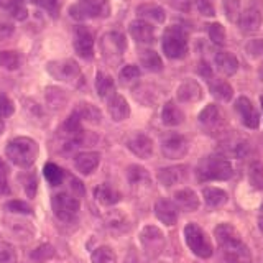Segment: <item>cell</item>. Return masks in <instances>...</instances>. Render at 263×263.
Masks as SVG:
<instances>
[{"mask_svg":"<svg viewBox=\"0 0 263 263\" xmlns=\"http://www.w3.org/2000/svg\"><path fill=\"white\" fill-rule=\"evenodd\" d=\"M128 31L132 38H134L137 43L142 45H150L155 41V28L152 23H148L146 20H135L130 23Z\"/></svg>","mask_w":263,"mask_h":263,"instance_id":"e0dca14e","label":"cell"},{"mask_svg":"<svg viewBox=\"0 0 263 263\" xmlns=\"http://www.w3.org/2000/svg\"><path fill=\"white\" fill-rule=\"evenodd\" d=\"M4 130H5V125H4V120H2V119H0V135H2V134H4Z\"/></svg>","mask_w":263,"mask_h":263,"instance_id":"94428289","label":"cell"},{"mask_svg":"<svg viewBox=\"0 0 263 263\" xmlns=\"http://www.w3.org/2000/svg\"><path fill=\"white\" fill-rule=\"evenodd\" d=\"M96 90L101 97H107L110 92H114V79L102 71L96 74Z\"/></svg>","mask_w":263,"mask_h":263,"instance_id":"e575fe53","label":"cell"},{"mask_svg":"<svg viewBox=\"0 0 263 263\" xmlns=\"http://www.w3.org/2000/svg\"><path fill=\"white\" fill-rule=\"evenodd\" d=\"M249 183L252 187L263 191V163L261 161H253L249 166Z\"/></svg>","mask_w":263,"mask_h":263,"instance_id":"8d00e7d4","label":"cell"},{"mask_svg":"<svg viewBox=\"0 0 263 263\" xmlns=\"http://www.w3.org/2000/svg\"><path fill=\"white\" fill-rule=\"evenodd\" d=\"M155 216L164 226H175L178 220V208L168 199H158L155 202Z\"/></svg>","mask_w":263,"mask_h":263,"instance_id":"d6986e66","label":"cell"},{"mask_svg":"<svg viewBox=\"0 0 263 263\" xmlns=\"http://www.w3.org/2000/svg\"><path fill=\"white\" fill-rule=\"evenodd\" d=\"M54 255H56L54 247L49 245V243H43V245L36 247V249L30 253V258L33 261H36V263H45L48 260H51Z\"/></svg>","mask_w":263,"mask_h":263,"instance_id":"f35d334b","label":"cell"},{"mask_svg":"<svg viewBox=\"0 0 263 263\" xmlns=\"http://www.w3.org/2000/svg\"><path fill=\"white\" fill-rule=\"evenodd\" d=\"M4 211L10 212V214H23V216H31L33 209L28 202L20 201V199H12L4 204Z\"/></svg>","mask_w":263,"mask_h":263,"instance_id":"ab89813d","label":"cell"},{"mask_svg":"<svg viewBox=\"0 0 263 263\" xmlns=\"http://www.w3.org/2000/svg\"><path fill=\"white\" fill-rule=\"evenodd\" d=\"M209 89H211V94L216 97V99H219V101L229 102L230 99L234 97V89H232V86H230L229 82L224 81V79H211Z\"/></svg>","mask_w":263,"mask_h":263,"instance_id":"83f0119b","label":"cell"},{"mask_svg":"<svg viewBox=\"0 0 263 263\" xmlns=\"http://www.w3.org/2000/svg\"><path fill=\"white\" fill-rule=\"evenodd\" d=\"M69 15L74 20L82 22L89 18H105L110 15L109 0H78L69 7Z\"/></svg>","mask_w":263,"mask_h":263,"instance_id":"5b68a950","label":"cell"},{"mask_svg":"<svg viewBox=\"0 0 263 263\" xmlns=\"http://www.w3.org/2000/svg\"><path fill=\"white\" fill-rule=\"evenodd\" d=\"M234 176V166L226 156L209 155L204 156L196 166V178L199 183L208 181H227Z\"/></svg>","mask_w":263,"mask_h":263,"instance_id":"7a4b0ae2","label":"cell"},{"mask_svg":"<svg viewBox=\"0 0 263 263\" xmlns=\"http://www.w3.org/2000/svg\"><path fill=\"white\" fill-rule=\"evenodd\" d=\"M127 178L130 184H142L150 183V173L140 164H130L127 168Z\"/></svg>","mask_w":263,"mask_h":263,"instance_id":"836d02e7","label":"cell"},{"mask_svg":"<svg viewBox=\"0 0 263 263\" xmlns=\"http://www.w3.org/2000/svg\"><path fill=\"white\" fill-rule=\"evenodd\" d=\"M163 53L166 54L170 60H183L187 54V33L184 28L173 25V27L166 28L163 33L161 40Z\"/></svg>","mask_w":263,"mask_h":263,"instance_id":"277c9868","label":"cell"},{"mask_svg":"<svg viewBox=\"0 0 263 263\" xmlns=\"http://www.w3.org/2000/svg\"><path fill=\"white\" fill-rule=\"evenodd\" d=\"M12 0H0V10H8Z\"/></svg>","mask_w":263,"mask_h":263,"instance_id":"680465c9","label":"cell"},{"mask_svg":"<svg viewBox=\"0 0 263 263\" xmlns=\"http://www.w3.org/2000/svg\"><path fill=\"white\" fill-rule=\"evenodd\" d=\"M90 261L92 263H117V255L107 245H101L90 253Z\"/></svg>","mask_w":263,"mask_h":263,"instance_id":"d6a6232c","label":"cell"},{"mask_svg":"<svg viewBox=\"0 0 263 263\" xmlns=\"http://www.w3.org/2000/svg\"><path fill=\"white\" fill-rule=\"evenodd\" d=\"M235 110L240 115V120L247 128L257 130L260 127V114L249 97H238L235 101Z\"/></svg>","mask_w":263,"mask_h":263,"instance_id":"8fae6325","label":"cell"},{"mask_svg":"<svg viewBox=\"0 0 263 263\" xmlns=\"http://www.w3.org/2000/svg\"><path fill=\"white\" fill-rule=\"evenodd\" d=\"M0 173H2V175H8V166L2 158H0Z\"/></svg>","mask_w":263,"mask_h":263,"instance_id":"6f0895ef","label":"cell"},{"mask_svg":"<svg viewBox=\"0 0 263 263\" xmlns=\"http://www.w3.org/2000/svg\"><path fill=\"white\" fill-rule=\"evenodd\" d=\"M127 148L134 153L138 158L148 160L152 158L153 155V140L148 137L146 134H142V132H137V134L130 135L127 140Z\"/></svg>","mask_w":263,"mask_h":263,"instance_id":"5bb4252c","label":"cell"},{"mask_svg":"<svg viewBox=\"0 0 263 263\" xmlns=\"http://www.w3.org/2000/svg\"><path fill=\"white\" fill-rule=\"evenodd\" d=\"M137 15L140 18L145 20H153L156 23H163L166 20V13H164V8L161 5L156 4H142L137 7Z\"/></svg>","mask_w":263,"mask_h":263,"instance_id":"484cf974","label":"cell"},{"mask_svg":"<svg viewBox=\"0 0 263 263\" xmlns=\"http://www.w3.org/2000/svg\"><path fill=\"white\" fill-rule=\"evenodd\" d=\"M197 72L205 79L212 78V68L209 66V63H205V61H199V64H197Z\"/></svg>","mask_w":263,"mask_h":263,"instance_id":"f5cc1de1","label":"cell"},{"mask_svg":"<svg viewBox=\"0 0 263 263\" xmlns=\"http://www.w3.org/2000/svg\"><path fill=\"white\" fill-rule=\"evenodd\" d=\"M176 97L179 102L183 104H193L202 99V87L197 81L194 79H186L184 82H181L178 90H176Z\"/></svg>","mask_w":263,"mask_h":263,"instance_id":"2e32d148","label":"cell"},{"mask_svg":"<svg viewBox=\"0 0 263 263\" xmlns=\"http://www.w3.org/2000/svg\"><path fill=\"white\" fill-rule=\"evenodd\" d=\"M23 187H25V193H27L28 197H35L36 196V189H38V179L36 175H28L27 178L23 179Z\"/></svg>","mask_w":263,"mask_h":263,"instance_id":"c3c4849f","label":"cell"},{"mask_svg":"<svg viewBox=\"0 0 263 263\" xmlns=\"http://www.w3.org/2000/svg\"><path fill=\"white\" fill-rule=\"evenodd\" d=\"M224 8L229 20H238V15H240V2L238 0H224Z\"/></svg>","mask_w":263,"mask_h":263,"instance_id":"7dc6e473","label":"cell"},{"mask_svg":"<svg viewBox=\"0 0 263 263\" xmlns=\"http://www.w3.org/2000/svg\"><path fill=\"white\" fill-rule=\"evenodd\" d=\"M71 189L74 193H76L78 196L84 194V186L81 184V181H78L76 178H71Z\"/></svg>","mask_w":263,"mask_h":263,"instance_id":"9f6ffc18","label":"cell"},{"mask_svg":"<svg viewBox=\"0 0 263 263\" xmlns=\"http://www.w3.org/2000/svg\"><path fill=\"white\" fill-rule=\"evenodd\" d=\"M238 27L243 33H257L261 27V13L257 7H247L238 15Z\"/></svg>","mask_w":263,"mask_h":263,"instance_id":"ac0fdd59","label":"cell"},{"mask_svg":"<svg viewBox=\"0 0 263 263\" xmlns=\"http://www.w3.org/2000/svg\"><path fill=\"white\" fill-rule=\"evenodd\" d=\"M107 109H109L112 120H115V122L127 120L130 117V105L127 102V99L120 94H114L109 99V102H107Z\"/></svg>","mask_w":263,"mask_h":263,"instance_id":"ffe728a7","label":"cell"},{"mask_svg":"<svg viewBox=\"0 0 263 263\" xmlns=\"http://www.w3.org/2000/svg\"><path fill=\"white\" fill-rule=\"evenodd\" d=\"M140 74H142V71H140V68L138 66H135V64H127L125 68H123L122 71H120V79L123 81V82H128V81H135V79H138L140 78Z\"/></svg>","mask_w":263,"mask_h":263,"instance_id":"bcb514c9","label":"cell"},{"mask_svg":"<svg viewBox=\"0 0 263 263\" xmlns=\"http://www.w3.org/2000/svg\"><path fill=\"white\" fill-rule=\"evenodd\" d=\"M25 2H30V4H36L38 0H25Z\"/></svg>","mask_w":263,"mask_h":263,"instance_id":"be15d7a7","label":"cell"},{"mask_svg":"<svg viewBox=\"0 0 263 263\" xmlns=\"http://www.w3.org/2000/svg\"><path fill=\"white\" fill-rule=\"evenodd\" d=\"M208 33H209V38H211V41L214 45H219V46L226 45V38H227L226 28L222 27L220 23L216 22V23L208 25Z\"/></svg>","mask_w":263,"mask_h":263,"instance_id":"60d3db41","label":"cell"},{"mask_svg":"<svg viewBox=\"0 0 263 263\" xmlns=\"http://www.w3.org/2000/svg\"><path fill=\"white\" fill-rule=\"evenodd\" d=\"M13 30H15V27H13V23L10 20L0 18V40H5L8 36H12Z\"/></svg>","mask_w":263,"mask_h":263,"instance_id":"f907efd6","label":"cell"},{"mask_svg":"<svg viewBox=\"0 0 263 263\" xmlns=\"http://www.w3.org/2000/svg\"><path fill=\"white\" fill-rule=\"evenodd\" d=\"M94 197L102 205H114V204L120 202L122 194L117 191V189H114L112 186L102 183V184H99L97 187H94Z\"/></svg>","mask_w":263,"mask_h":263,"instance_id":"cb8c5ba5","label":"cell"},{"mask_svg":"<svg viewBox=\"0 0 263 263\" xmlns=\"http://www.w3.org/2000/svg\"><path fill=\"white\" fill-rule=\"evenodd\" d=\"M258 229H260V232L263 235V212L258 216Z\"/></svg>","mask_w":263,"mask_h":263,"instance_id":"91938a15","label":"cell"},{"mask_svg":"<svg viewBox=\"0 0 263 263\" xmlns=\"http://www.w3.org/2000/svg\"><path fill=\"white\" fill-rule=\"evenodd\" d=\"M156 178H158V181L164 187L176 186L187 178V166H184V164H175V166L161 168L158 170Z\"/></svg>","mask_w":263,"mask_h":263,"instance_id":"9a60e30c","label":"cell"},{"mask_svg":"<svg viewBox=\"0 0 263 263\" xmlns=\"http://www.w3.org/2000/svg\"><path fill=\"white\" fill-rule=\"evenodd\" d=\"M46 69L54 79L63 81V82H74L81 79V68L74 60L49 61Z\"/></svg>","mask_w":263,"mask_h":263,"instance_id":"9c48e42d","label":"cell"},{"mask_svg":"<svg viewBox=\"0 0 263 263\" xmlns=\"http://www.w3.org/2000/svg\"><path fill=\"white\" fill-rule=\"evenodd\" d=\"M260 79H261V82H263V63H261V66H260Z\"/></svg>","mask_w":263,"mask_h":263,"instance_id":"6125c7cd","label":"cell"},{"mask_svg":"<svg viewBox=\"0 0 263 263\" xmlns=\"http://www.w3.org/2000/svg\"><path fill=\"white\" fill-rule=\"evenodd\" d=\"M74 49L84 60H90L94 56V36L84 25H79L74 31Z\"/></svg>","mask_w":263,"mask_h":263,"instance_id":"4fadbf2b","label":"cell"},{"mask_svg":"<svg viewBox=\"0 0 263 263\" xmlns=\"http://www.w3.org/2000/svg\"><path fill=\"white\" fill-rule=\"evenodd\" d=\"M140 240H142V245L146 250V253L155 257V255H158L164 247V234L158 227L146 226L142 229V232H140Z\"/></svg>","mask_w":263,"mask_h":263,"instance_id":"30bf717a","label":"cell"},{"mask_svg":"<svg viewBox=\"0 0 263 263\" xmlns=\"http://www.w3.org/2000/svg\"><path fill=\"white\" fill-rule=\"evenodd\" d=\"M140 63L145 66L146 71L150 72H160L163 69V61L160 54L153 51V49H145V51L140 53Z\"/></svg>","mask_w":263,"mask_h":263,"instance_id":"f1b7e54d","label":"cell"},{"mask_svg":"<svg viewBox=\"0 0 263 263\" xmlns=\"http://www.w3.org/2000/svg\"><path fill=\"white\" fill-rule=\"evenodd\" d=\"M0 263H16V250L12 243L0 242Z\"/></svg>","mask_w":263,"mask_h":263,"instance_id":"7bdbcfd3","label":"cell"},{"mask_svg":"<svg viewBox=\"0 0 263 263\" xmlns=\"http://www.w3.org/2000/svg\"><path fill=\"white\" fill-rule=\"evenodd\" d=\"M101 163V153L99 152H82L74 158V166L81 175H90Z\"/></svg>","mask_w":263,"mask_h":263,"instance_id":"44dd1931","label":"cell"},{"mask_svg":"<svg viewBox=\"0 0 263 263\" xmlns=\"http://www.w3.org/2000/svg\"><path fill=\"white\" fill-rule=\"evenodd\" d=\"M214 61H216L217 69L226 76H232L238 69V60L229 51H219L214 58Z\"/></svg>","mask_w":263,"mask_h":263,"instance_id":"d4e9b609","label":"cell"},{"mask_svg":"<svg viewBox=\"0 0 263 263\" xmlns=\"http://www.w3.org/2000/svg\"><path fill=\"white\" fill-rule=\"evenodd\" d=\"M194 5L202 16H214L216 15V5L214 0H194Z\"/></svg>","mask_w":263,"mask_h":263,"instance_id":"ee69618b","label":"cell"},{"mask_svg":"<svg viewBox=\"0 0 263 263\" xmlns=\"http://www.w3.org/2000/svg\"><path fill=\"white\" fill-rule=\"evenodd\" d=\"M187 152H189V142L184 135L171 132V134L161 138V153L164 158L181 160L187 155Z\"/></svg>","mask_w":263,"mask_h":263,"instance_id":"ba28073f","label":"cell"},{"mask_svg":"<svg viewBox=\"0 0 263 263\" xmlns=\"http://www.w3.org/2000/svg\"><path fill=\"white\" fill-rule=\"evenodd\" d=\"M8 12H10V15L18 22L27 20V16H28V10H27V5H25V0H12L10 7H8Z\"/></svg>","mask_w":263,"mask_h":263,"instance_id":"b9f144b4","label":"cell"},{"mask_svg":"<svg viewBox=\"0 0 263 263\" xmlns=\"http://www.w3.org/2000/svg\"><path fill=\"white\" fill-rule=\"evenodd\" d=\"M260 104H261V109H263V96L260 97Z\"/></svg>","mask_w":263,"mask_h":263,"instance_id":"e7e4bbea","label":"cell"},{"mask_svg":"<svg viewBox=\"0 0 263 263\" xmlns=\"http://www.w3.org/2000/svg\"><path fill=\"white\" fill-rule=\"evenodd\" d=\"M184 240L186 245L189 247L196 257L199 258H211L214 249H212V243L209 240L208 234L204 232V229H201L197 224L191 222L184 227Z\"/></svg>","mask_w":263,"mask_h":263,"instance_id":"8992f818","label":"cell"},{"mask_svg":"<svg viewBox=\"0 0 263 263\" xmlns=\"http://www.w3.org/2000/svg\"><path fill=\"white\" fill-rule=\"evenodd\" d=\"M74 112L79 115L81 120H87L90 123H99V122H101V119H102L101 110H99L96 105L89 104V102H81V104H78V107L74 109Z\"/></svg>","mask_w":263,"mask_h":263,"instance_id":"f546056e","label":"cell"},{"mask_svg":"<svg viewBox=\"0 0 263 263\" xmlns=\"http://www.w3.org/2000/svg\"><path fill=\"white\" fill-rule=\"evenodd\" d=\"M22 58L16 51H12V49H4L0 51V68H4L7 71H16L20 68Z\"/></svg>","mask_w":263,"mask_h":263,"instance_id":"1f68e13d","label":"cell"},{"mask_svg":"<svg viewBox=\"0 0 263 263\" xmlns=\"http://www.w3.org/2000/svg\"><path fill=\"white\" fill-rule=\"evenodd\" d=\"M15 112V104L10 97L7 96H0V119H7L10 117V115H13Z\"/></svg>","mask_w":263,"mask_h":263,"instance_id":"f6af8a7d","label":"cell"},{"mask_svg":"<svg viewBox=\"0 0 263 263\" xmlns=\"http://www.w3.org/2000/svg\"><path fill=\"white\" fill-rule=\"evenodd\" d=\"M107 229L115 230V232H127L128 230V220L127 217L120 212H112L110 216H107L105 220Z\"/></svg>","mask_w":263,"mask_h":263,"instance_id":"74e56055","label":"cell"},{"mask_svg":"<svg viewBox=\"0 0 263 263\" xmlns=\"http://www.w3.org/2000/svg\"><path fill=\"white\" fill-rule=\"evenodd\" d=\"M51 208L54 216L63 222H71L78 216L81 209V202L76 194L69 193H58L51 197Z\"/></svg>","mask_w":263,"mask_h":263,"instance_id":"52a82bcc","label":"cell"},{"mask_svg":"<svg viewBox=\"0 0 263 263\" xmlns=\"http://www.w3.org/2000/svg\"><path fill=\"white\" fill-rule=\"evenodd\" d=\"M68 102V94L66 90L60 89V87H48L46 89V104L51 107V109L58 110L63 109Z\"/></svg>","mask_w":263,"mask_h":263,"instance_id":"4dcf8cb0","label":"cell"},{"mask_svg":"<svg viewBox=\"0 0 263 263\" xmlns=\"http://www.w3.org/2000/svg\"><path fill=\"white\" fill-rule=\"evenodd\" d=\"M36 5L43 7L45 10H48L53 16L58 13V0H38Z\"/></svg>","mask_w":263,"mask_h":263,"instance_id":"816d5d0a","label":"cell"},{"mask_svg":"<svg viewBox=\"0 0 263 263\" xmlns=\"http://www.w3.org/2000/svg\"><path fill=\"white\" fill-rule=\"evenodd\" d=\"M173 197H175V202L179 205V208L187 211V212H194V211L199 209V197H197V194L193 191L191 187L178 189Z\"/></svg>","mask_w":263,"mask_h":263,"instance_id":"7402d4cb","label":"cell"},{"mask_svg":"<svg viewBox=\"0 0 263 263\" xmlns=\"http://www.w3.org/2000/svg\"><path fill=\"white\" fill-rule=\"evenodd\" d=\"M161 122H163V125H166V127H178L184 122V112L173 101H168L163 105Z\"/></svg>","mask_w":263,"mask_h":263,"instance_id":"603a6c76","label":"cell"},{"mask_svg":"<svg viewBox=\"0 0 263 263\" xmlns=\"http://www.w3.org/2000/svg\"><path fill=\"white\" fill-rule=\"evenodd\" d=\"M214 237L219 245V263H250L252 255L232 224H219L214 229Z\"/></svg>","mask_w":263,"mask_h":263,"instance_id":"6da1fadb","label":"cell"},{"mask_svg":"<svg viewBox=\"0 0 263 263\" xmlns=\"http://www.w3.org/2000/svg\"><path fill=\"white\" fill-rule=\"evenodd\" d=\"M202 197L204 202L209 205V208H220V205L227 204L229 201V194L224 189L216 187V186H208L202 189Z\"/></svg>","mask_w":263,"mask_h":263,"instance_id":"4316f807","label":"cell"},{"mask_svg":"<svg viewBox=\"0 0 263 263\" xmlns=\"http://www.w3.org/2000/svg\"><path fill=\"white\" fill-rule=\"evenodd\" d=\"M171 5L178 10L189 12V0H171Z\"/></svg>","mask_w":263,"mask_h":263,"instance_id":"11a10c76","label":"cell"},{"mask_svg":"<svg viewBox=\"0 0 263 263\" xmlns=\"http://www.w3.org/2000/svg\"><path fill=\"white\" fill-rule=\"evenodd\" d=\"M245 51L252 58H258L263 54V40H250L245 46Z\"/></svg>","mask_w":263,"mask_h":263,"instance_id":"681fc988","label":"cell"},{"mask_svg":"<svg viewBox=\"0 0 263 263\" xmlns=\"http://www.w3.org/2000/svg\"><path fill=\"white\" fill-rule=\"evenodd\" d=\"M7 176H8V175H2V173H0V196H4V194H8V193H10V186H8Z\"/></svg>","mask_w":263,"mask_h":263,"instance_id":"db71d44e","label":"cell"},{"mask_svg":"<svg viewBox=\"0 0 263 263\" xmlns=\"http://www.w3.org/2000/svg\"><path fill=\"white\" fill-rule=\"evenodd\" d=\"M43 175L51 186H60L64 179V171L56 163H46L43 168Z\"/></svg>","mask_w":263,"mask_h":263,"instance_id":"d590c367","label":"cell"},{"mask_svg":"<svg viewBox=\"0 0 263 263\" xmlns=\"http://www.w3.org/2000/svg\"><path fill=\"white\" fill-rule=\"evenodd\" d=\"M40 153V146L30 137H16L10 140L5 148L7 158L18 168H31Z\"/></svg>","mask_w":263,"mask_h":263,"instance_id":"3957f363","label":"cell"},{"mask_svg":"<svg viewBox=\"0 0 263 263\" xmlns=\"http://www.w3.org/2000/svg\"><path fill=\"white\" fill-rule=\"evenodd\" d=\"M197 120L208 134H216L224 127V117H222V112L216 104L205 105L201 114L197 115Z\"/></svg>","mask_w":263,"mask_h":263,"instance_id":"7c38bea8","label":"cell"}]
</instances>
